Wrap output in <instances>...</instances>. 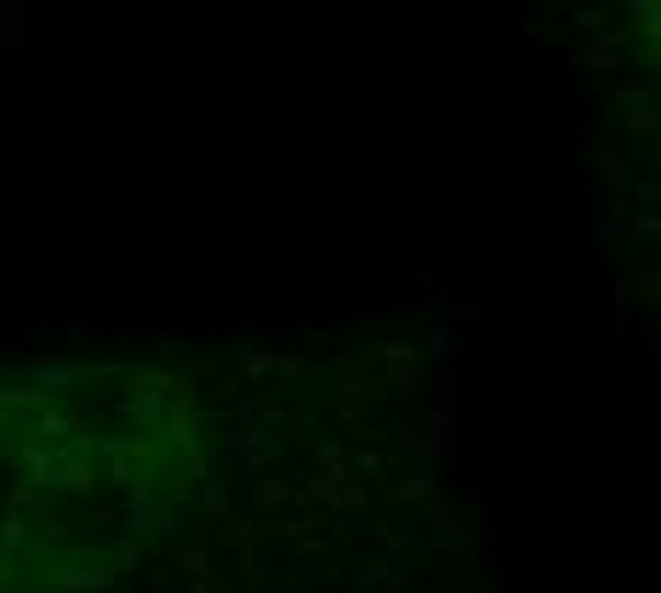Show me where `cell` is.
Segmentation results:
<instances>
[{"mask_svg":"<svg viewBox=\"0 0 661 593\" xmlns=\"http://www.w3.org/2000/svg\"><path fill=\"white\" fill-rule=\"evenodd\" d=\"M451 429H456V388L445 383V400H440V417H434V463H451V457H456Z\"/></svg>","mask_w":661,"mask_h":593,"instance_id":"6da1fadb","label":"cell"},{"mask_svg":"<svg viewBox=\"0 0 661 593\" xmlns=\"http://www.w3.org/2000/svg\"><path fill=\"white\" fill-rule=\"evenodd\" d=\"M394 497L399 502H428V497H434V479H399Z\"/></svg>","mask_w":661,"mask_h":593,"instance_id":"7a4b0ae2","label":"cell"},{"mask_svg":"<svg viewBox=\"0 0 661 593\" xmlns=\"http://www.w3.org/2000/svg\"><path fill=\"white\" fill-rule=\"evenodd\" d=\"M257 497H263V502H285L292 491H285V486H274V479H263V486H257Z\"/></svg>","mask_w":661,"mask_h":593,"instance_id":"277c9868","label":"cell"},{"mask_svg":"<svg viewBox=\"0 0 661 593\" xmlns=\"http://www.w3.org/2000/svg\"><path fill=\"white\" fill-rule=\"evenodd\" d=\"M194 593H235V588H223V582H212V577H200V588Z\"/></svg>","mask_w":661,"mask_h":593,"instance_id":"5b68a950","label":"cell"},{"mask_svg":"<svg viewBox=\"0 0 661 593\" xmlns=\"http://www.w3.org/2000/svg\"><path fill=\"white\" fill-rule=\"evenodd\" d=\"M114 565H121V571H126V565H143V548H137V543H121V548H114Z\"/></svg>","mask_w":661,"mask_h":593,"instance_id":"3957f363","label":"cell"}]
</instances>
